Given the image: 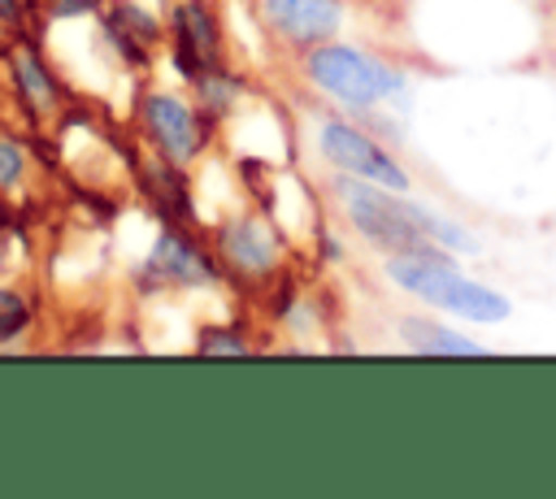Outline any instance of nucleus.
<instances>
[{
	"mask_svg": "<svg viewBox=\"0 0 556 499\" xmlns=\"http://www.w3.org/2000/svg\"><path fill=\"white\" fill-rule=\"evenodd\" d=\"M100 0H52V13L48 17H78V13H91Z\"/></svg>",
	"mask_w": 556,
	"mask_h": 499,
	"instance_id": "nucleus-18",
	"label": "nucleus"
},
{
	"mask_svg": "<svg viewBox=\"0 0 556 499\" xmlns=\"http://www.w3.org/2000/svg\"><path fill=\"white\" fill-rule=\"evenodd\" d=\"M408 213H413V221L421 226V234H426L430 243H439V247H456V252H469V247H473V239H469L456 221H447V217L430 213L426 204H408Z\"/></svg>",
	"mask_w": 556,
	"mask_h": 499,
	"instance_id": "nucleus-13",
	"label": "nucleus"
},
{
	"mask_svg": "<svg viewBox=\"0 0 556 499\" xmlns=\"http://www.w3.org/2000/svg\"><path fill=\"white\" fill-rule=\"evenodd\" d=\"M334 191H339V200H343L348 221L356 226V234L369 239L374 247H382L387 256L430 247V239L421 234V226L408 213V200H400L404 191H382V182L352 178V174H343L334 182Z\"/></svg>",
	"mask_w": 556,
	"mask_h": 499,
	"instance_id": "nucleus-3",
	"label": "nucleus"
},
{
	"mask_svg": "<svg viewBox=\"0 0 556 499\" xmlns=\"http://www.w3.org/2000/svg\"><path fill=\"white\" fill-rule=\"evenodd\" d=\"M195 351H204V356H243L248 351V338H239L235 330H222V325H204Z\"/></svg>",
	"mask_w": 556,
	"mask_h": 499,
	"instance_id": "nucleus-16",
	"label": "nucleus"
},
{
	"mask_svg": "<svg viewBox=\"0 0 556 499\" xmlns=\"http://www.w3.org/2000/svg\"><path fill=\"white\" fill-rule=\"evenodd\" d=\"M387 278L400 291L417 295L421 304L443 308V312H456L465 321H482L486 325V321H504L508 317V299L500 291L465 278L456 269V260L439 243H430L421 252H395V256H387Z\"/></svg>",
	"mask_w": 556,
	"mask_h": 499,
	"instance_id": "nucleus-1",
	"label": "nucleus"
},
{
	"mask_svg": "<svg viewBox=\"0 0 556 499\" xmlns=\"http://www.w3.org/2000/svg\"><path fill=\"white\" fill-rule=\"evenodd\" d=\"M139 121L152 148L174 165H191L208 143V113L169 91H148L139 104Z\"/></svg>",
	"mask_w": 556,
	"mask_h": 499,
	"instance_id": "nucleus-4",
	"label": "nucleus"
},
{
	"mask_svg": "<svg viewBox=\"0 0 556 499\" xmlns=\"http://www.w3.org/2000/svg\"><path fill=\"white\" fill-rule=\"evenodd\" d=\"M317 152L326 156V165H334L339 174H352V178H369V182H382L391 191H408V174L400 169V161L378 143L369 139L365 130L348 126V121H321L317 130Z\"/></svg>",
	"mask_w": 556,
	"mask_h": 499,
	"instance_id": "nucleus-5",
	"label": "nucleus"
},
{
	"mask_svg": "<svg viewBox=\"0 0 556 499\" xmlns=\"http://www.w3.org/2000/svg\"><path fill=\"white\" fill-rule=\"evenodd\" d=\"M26 169V148L17 139H0V191H13Z\"/></svg>",
	"mask_w": 556,
	"mask_h": 499,
	"instance_id": "nucleus-17",
	"label": "nucleus"
},
{
	"mask_svg": "<svg viewBox=\"0 0 556 499\" xmlns=\"http://www.w3.org/2000/svg\"><path fill=\"white\" fill-rule=\"evenodd\" d=\"M174 39L191 43L208 65L222 61V35H217V17L208 13L204 0H178L174 4Z\"/></svg>",
	"mask_w": 556,
	"mask_h": 499,
	"instance_id": "nucleus-10",
	"label": "nucleus"
},
{
	"mask_svg": "<svg viewBox=\"0 0 556 499\" xmlns=\"http://www.w3.org/2000/svg\"><path fill=\"white\" fill-rule=\"evenodd\" d=\"M321 252H326L330 260H339V256H343V247H339V239H330V234H321Z\"/></svg>",
	"mask_w": 556,
	"mask_h": 499,
	"instance_id": "nucleus-20",
	"label": "nucleus"
},
{
	"mask_svg": "<svg viewBox=\"0 0 556 499\" xmlns=\"http://www.w3.org/2000/svg\"><path fill=\"white\" fill-rule=\"evenodd\" d=\"M0 265H4V256H0Z\"/></svg>",
	"mask_w": 556,
	"mask_h": 499,
	"instance_id": "nucleus-21",
	"label": "nucleus"
},
{
	"mask_svg": "<svg viewBox=\"0 0 556 499\" xmlns=\"http://www.w3.org/2000/svg\"><path fill=\"white\" fill-rule=\"evenodd\" d=\"M26 17V0H0V22L4 26H17Z\"/></svg>",
	"mask_w": 556,
	"mask_h": 499,
	"instance_id": "nucleus-19",
	"label": "nucleus"
},
{
	"mask_svg": "<svg viewBox=\"0 0 556 499\" xmlns=\"http://www.w3.org/2000/svg\"><path fill=\"white\" fill-rule=\"evenodd\" d=\"M304 78L321 95H330V100H339L348 108H378L382 100H391V95L404 91V74L395 65H387L382 56H374L365 48L334 43V39L308 48Z\"/></svg>",
	"mask_w": 556,
	"mask_h": 499,
	"instance_id": "nucleus-2",
	"label": "nucleus"
},
{
	"mask_svg": "<svg viewBox=\"0 0 556 499\" xmlns=\"http://www.w3.org/2000/svg\"><path fill=\"white\" fill-rule=\"evenodd\" d=\"M148 273L156 278V286H165V282L169 286H208L217 278V265L187 234L161 230L156 243H152V256H148Z\"/></svg>",
	"mask_w": 556,
	"mask_h": 499,
	"instance_id": "nucleus-8",
	"label": "nucleus"
},
{
	"mask_svg": "<svg viewBox=\"0 0 556 499\" xmlns=\"http://www.w3.org/2000/svg\"><path fill=\"white\" fill-rule=\"evenodd\" d=\"M217 252L230 269L252 273V278H269L278 269V234L269 230V221L261 217H235L217 230Z\"/></svg>",
	"mask_w": 556,
	"mask_h": 499,
	"instance_id": "nucleus-7",
	"label": "nucleus"
},
{
	"mask_svg": "<svg viewBox=\"0 0 556 499\" xmlns=\"http://www.w3.org/2000/svg\"><path fill=\"white\" fill-rule=\"evenodd\" d=\"M13 87H17V95L35 108V113H48V108H56V87H52V78H48V69H43V61L30 52V48H13Z\"/></svg>",
	"mask_w": 556,
	"mask_h": 499,
	"instance_id": "nucleus-11",
	"label": "nucleus"
},
{
	"mask_svg": "<svg viewBox=\"0 0 556 499\" xmlns=\"http://www.w3.org/2000/svg\"><path fill=\"white\" fill-rule=\"evenodd\" d=\"M256 17L269 35L295 52L330 43L343 26V0H256Z\"/></svg>",
	"mask_w": 556,
	"mask_h": 499,
	"instance_id": "nucleus-6",
	"label": "nucleus"
},
{
	"mask_svg": "<svg viewBox=\"0 0 556 499\" xmlns=\"http://www.w3.org/2000/svg\"><path fill=\"white\" fill-rule=\"evenodd\" d=\"M30 325V304L17 286H0V343H13Z\"/></svg>",
	"mask_w": 556,
	"mask_h": 499,
	"instance_id": "nucleus-15",
	"label": "nucleus"
},
{
	"mask_svg": "<svg viewBox=\"0 0 556 499\" xmlns=\"http://www.w3.org/2000/svg\"><path fill=\"white\" fill-rule=\"evenodd\" d=\"M400 334L408 338L413 351L421 356H482L486 347L469 334H456L447 325H434V321H421V317H404L400 321Z\"/></svg>",
	"mask_w": 556,
	"mask_h": 499,
	"instance_id": "nucleus-9",
	"label": "nucleus"
},
{
	"mask_svg": "<svg viewBox=\"0 0 556 499\" xmlns=\"http://www.w3.org/2000/svg\"><path fill=\"white\" fill-rule=\"evenodd\" d=\"M126 35H135L139 43H156L161 39V22L148 13V9H139V4H130V0H117L113 4V13H109Z\"/></svg>",
	"mask_w": 556,
	"mask_h": 499,
	"instance_id": "nucleus-14",
	"label": "nucleus"
},
{
	"mask_svg": "<svg viewBox=\"0 0 556 499\" xmlns=\"http://www.w3.org/2000/svg\"><path fill=\"white\" fill-rule=\"evenodd\" d=\"M239 91H243V82H239L235 74L217 69V65H208V69L195 78V95H200V108H204L208 117H226V113L235 108Z\"/></svg>",
	"mask_w": 556,
	"mask_h": 499,
	"instance_id": "nucleus-12",
	"label": "nucleus"
}]
</instances>
